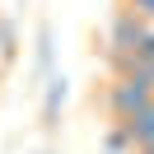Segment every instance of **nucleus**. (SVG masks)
<instances>
[{
    "label": "nucleus",
    "instance_id": "obj_3",
    "mask_svg": "<svg viewBox=\"0 0 154 154\" xmlns=\"http://www.w3.org/2000/svg\"><path fill=\"white\" fill-rule=\"evenodd\" d=\"M122 126H126V135H131V145H135V149H149V145H154V103L145 107V112L126 117Z\"/></svg>",
    "mask_w": 154,
    "mask_h": 154
},
{
    "label": "nucleus",
    "instance_id": "obj_1",
    "mask_svg": "<svg viewBox=\"0 0 154 154\" xmlns=\"http://www.w3.org/2000/svg\"><path fill=\"white\" fill-rule=\"evenodd\" d=\"M149 103H154V89L149 84H135V79H112V89H107V112H112L117 122L145 112Z\"/></svg>",
    "mask_w": 154,
    "mask_h": 154
},
{
    "label": "nucleus",
    "instance_id": "obj_9",
    "mask_svg": "<svg viewBox=\"0 0 154 154\" xmlns=\"http://www.w3.org/2000/svg\"><path fill=\"white\" fill-rule=\"evenodd\" d=\"M135 56H140V61H154V33L140 42V47H135Z\"/></svg>",
    "mask_w": 154,
    "mask_h": 154
},
{
    "label": "nucleus",
    "instance_id": "obj_6",
    "mask_svg": "<svg viewBox=\"0 0 154 154\" xmlns=\"http://www.w3.org/2000/svg\"><path fill=\"white\" fill-rule=\"evenodd\" d=\"M38 66L51 75V28H47V23L38 28Z\"/></svg>",
    "mask_w": 154,
    "mask_h": 154
},
{
    "label": "nucleus",
    "instance_id": "obj_4",
    "mask_svg": "<svg viewBox=\"0 0 154 154\" xmlns=\"http://www.w3.org/2000/svg\"><path fill=\"white\" fill-rule=\"evenodd\" d=\"M61 103H66V75H47V98H42V126L61 122Z\"/></svg>",
    "mask_w": 154,
    "mask_h": 154
},
{
    "label": "nucleus",
    "instance_id": "obj_8",
    "mask_svg": "<svg viewBox=\"0 0 154 154\" xmlns=\"http://www.w3.org/2000/svg\"><path fill=\"white\" fill-rule=\"evenodd\" d=\"M126 10H135V14H145V19H154V0H126Z\"/></svg>",
    "mask_w": 154,
    "mask_h": 154
},
{
    "label": "nucleus",
    "instance_id": "obj_7",
    "mask_svg": "<svg viewBox=\"0 0 154 154\" xmlns=\"http://www.w3.org/2000/svg\"><path fill=\"white\" fill-rule=\"evenodd\" d=\"M10 56H14V28L0 19V61H10Z\"/></svg>",
    "mask_w": 154,
    "mask_h": 154
},
{
    "label": "nucleus",
    "instance_id": "obj_5",
    "mask_svg": "<svg viewBox=\"0 0 154 154\" xmlns=\"http://www.w3.org/2000/svg\"><path fill=\"white\" fill-rule=\"evenodd\" d=\"M103 154H140L131 145V135H126V126L117 122V126H107V135H103Z\"/></svg>",
    "mask_w": 154,
    "mask_h": 154
},
{
    "label": "nucleus",
    "instance_id": "obj_2",
    "mask_svg": "<svg viewBox=\"0 0 154 154\" xmlns=\"http://www.w3.org/2000/svg\"><path fill=\"white\" fill-rule=\"evenodd\" d=\"M149 33H154V28H149V19H145V14L122 10V14L112 19V47H117V51H135Z\"/></svg>",
    "mask_w": 154,
    "mask_h": 154
}]
</instances>
